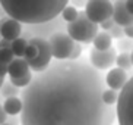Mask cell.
<instances>
[{
	"mask_svg": "<svg viewBox=\"0 0 133 125\" xmlns=\"http://www.w3.org/2000/svg\"><path fill=\"white\" fill-rule=\"evenodd\" d=\"M105 77L83 60H54L22 90L21 125H113L102 102Z\"/></svg>",
	"mask_w": 133,
	"mask_h": 125,
	"instance_id": "cell-1",
	"label": "cell"
},
{
	"mask_svg": "<svg viewBox=\"0 0 133 125\" xmlns=\"http://www.w3.org/2000/svg\"><path fill=\"white\" fill-rule=\"evenodd\" d=\"M69 0H0L6 15L25 25H39L59 18Z\"/></svg>",
	"mask_w": 133,
	"mask_h": 125,
	"instance_id": "cell-2",
	"label": "cell"
},
{
	"mask_svg": "<svg viewBox=\"0 0 133 125\" xmlns=\"http://www.w3.org/2000/svg\"><path fill=\"white\" fill-rule=\"evenodd\" d=\"M66 32L76 43L89 44L94 41L95 35L98 34V25L91 22L85 15V10L79 12L78 18L70 24H66Z\"/></svg>",
	"mask_w": 133,
	"mask_h": 125,
	"instance_id": "cell-3",
	"label": "cell"
},
{
	"mask_svg": "<svg viewBox=\"0 0 133 125\" xmlns=\"http://www.w3.org/2000/svg\"><path fill=\"white\" fill-rule=\"evenodd\" d=\"M116 118L118 125H133V77L118 93Z\"/></svg>",
	"mask_w": 133,
	"mask_h": 125,
	"instance_id": "cell-4",
	"label": "cell"
},
{
	"mask_svg": "<svg viewBox=\"0 0 133 125\" xmlns=\"http://www.w3.org/2000/svg\"><path fill=\"white\" fill-rule=\"evenodd\" d=\"M29 43H32L37 47V58L31 62H28L31 71H34L35 74L38 72H43L44 69H47L48 65L51 63V49H50V43H48V38H43V37H32V38L28 40Z\"/></svg>",
	"mask_w": 133,
	"mask_h": 125,
	"instance_id": "cell-5",
	"label": "cell"
},
{
	"mask_svg": "<svg viewBox=\"0 0 133 125\" xmlns=\"http://www.w3.org/2000/svg\"><path fill=\"white\" fill-rule=\"evenodd\" d=\"M48 43H50L51 55L56 60H67L75 46V41L64 31H57L51 34Z\"/></svg>",
	"mask_w": 133,
	"mask_h": 125,
	"instance_id": "cell-6",
	"label": "cell"
},
{
	"mask_svg": "<svg viewBox=\"0 0 133 125\" xmlns=\"http://www.w3.org/2000/svg\"><path fill=\"white\" fill-rule=\"evenodd\" d=\"M113 9L111 0H88L85 6V15L91 22L99 25L104 21L113 18Z\"/></svg>",
	"mask_w": 133,
	"mask_h": 125,
	"instance_id": "cell-7",
	"label": "cell"
},
{
	"mask_svg": "<svg viewBox=\"0 0 133 125\" xmlns=\"http://www.w3.org/2000/svg\"><path fill=\"white\" fill-rule=\"evenodd\" d=\"M63 25H64V21L62 18H56V19L50 21V22L39 24V25H26L28 31L25 32L26 35H24V38L29 40L32 37H43V38H45V35H48V38H50L51 34H54L57 31H63L62 30Z\"/></svg>",
	"mask_w": 133,
	"mask_h": 125,
	"instance_id": "cell-8",
	"label": "cell"
},
{
	"mask_svg": "<svg viewBox=\"0 0 133 125\" xmlns=\"http://www.w3.org/2000/svg\"><path fill=\"white\" fill-rule=\"evenodd\" d=\"M116 58H117V52H116L114 47H111L108 50H104V52L95 50V49H92L89 52V63L97 71L110 69L116 63Z\"/></svg>",
	"mask_w": 133,
	"mask_h": 125,
	"instance_id": "cell-9",
	"label": "cell"
},
{
	"mask_svg": "<svg viewBox=\"0 0 133 125\" xmlns=\"http://www.w3.org/2000/svg\"><path fill=\"white\" fill-rule=\"evenodd\" d=\"M22 24L18 22L16 19L12 18H2L0 19V34H2V38L9 40V41H13V40L19 38L22 35Z\"/></svg>",
	"mask_w": 133,
	"mask_h": 125,
	"instance_id": "cell-10",
	"label": "cell"
},
{
	"mask_svg": "<svg viewBox=\"0 0 133 125\" xmlns=\"http://www.w3.org/2000/svg\"><path fill=\"white\" fill-rule=\"evenodd\" d=\"M129 81V75L127 72L120 68H111L108 74L105 75V86L107 88L116 91H121V88L126 86V82Z\"/></svg>",
	"mask_w": 133,
	"mask_h": 125,
	"instance_id": "cell-11",
	"label": "cell"
},
{
	"mask_svg": "<svg viewBox=\"0 0 133 125\" xmlns=\"http://www.w3.org/2000/svg\"><path fill=\"white\" fill-rule=\"evenodd\" d=\"M113 19L114 22L126 28L133 24V15H130L129 10L126 9V0H114L113 3Z\"/></svg>",
	"mask_w": 133,
	"mask_h": 125,
	"instance_id": "cell-12",
	"label": "cell"
},
{
	"mask_svg": "<svg viewBox=\"0 0 133 125\" xmlns=\"http://www.w3.org/2000/svg\"><path fill=\"white\" fill-rule=\"evenodd\" d=\"M31 68L24 58H15L12 62L8 65V75L9 78H19L24 75L29 74Z\"/></svg>",
	"mask_w": 133,
	"mask_h": 125,
	"instance_id": "cell-13",
	"label": "cell"
},
{
	"mask_svg": "<svg viewBox=\"0 0 133 125\" xmlns=\"http://www.w3.org/2000/svg\"><path fill=\"white\" fill-rule=\"evenodd\" d=\"M3 109L6 112L8 116H16V115H19L22 112V100L21 97H9V99H4L3 100Z\"/></svg>",
	"mask_w": 133,
	"mask_h": 125,
	"instance_id": "cell-14",
	"label": "cell"
},
{
	"mask_svg": "<svg viewBox=\"0 0 133 125\" xmlns=\"http://www.w3.org/2000/svg\"><path fill=\"white\" fill-rule=\"evenodd\" d=\"M92 43H94L95 50L104 52V50H108V49L113 47V38H111V35L107 31H101L95 35V38H94Z\"/></svg>",
	"mask_w": 133,
	"mask_h": 125,
	"instance_id": "cell-15",
	"label": "cell"
},
{
	"mask_svg": "<svg viewBox=\"0 0 133 125\" xmlns=\"http://www.w3.org/2000/svg\"><path fill=\"white\" fill-rule=\"evenodd\" d=\"M26 47H28V40L24 38V37H19V38H16L12 41L10 50L15 55V58H24V53L26 50Z\"/></svg>",
	"mask_w": 133,
	"mask_h": 125,
	"instance_id": "cell-16",
	"label": "cell"
},
{
	"mask_svg": "<svg viewBox=\"0 0 133 125\" xmlns=\"http://www.w3.org/2000/svg\"><path fill=\"white\" fill-rule=\"evenodd\" d=\"M0 94L3 99H9V97H18L19 94V88H16L10 81H4L0 87Z\"/></svg>",
	"mask_w": 133,
	"mask_h": 125,
	"instance_id": "cell-17",
	"label": "cell"
},
{
	"mask_svg": "<svg viewBox=\"0 0 133 125\" xmlns=\"http://www.w3.org/2000/svg\"><path fill=\"white\" fill-rule=\"evenodd\" d=\"M78 15H79V10L75 6H72V4H67L66 8L62 10V13H60V16H62V19L64 21L66 24H70V22H73L76 18H78Z\"/></svg>",
	"mask_w": 133,
	"mask_h": 125,
	"instance_id": "cell-18",
	"label": "cell"
},
{
	"mask_svg": "<svg viewBox=\"0 0 133 125\" xmlns=\"http://www.w3.org/2000/svg\"><path fill=\"white\" fill-rule=\"evenodd\" d=\"M116 65H117V68L126 71V72L130 71V69H132V59H130V53H120V55H117V58H116Z\"/></svg>",
	"mask_w": 133,
	"mask_h": 125,
	"instance_id": "cell-19",
	"label": "cell"
},
{
	"mask_svg": "<svg viewBox=\"0 0 133 125\" xmlns=\"http://www.w3.org/2000/svg\"><path fill=\"white\" fill-rule=\"evenodd\" d=\"M118 93H120V91L111 90V88H105V90L102 91V102L105 103L107 106H114V105H117Z\"/></svg>",
	"mask_w": 133,
	"mask_h": 125,
	"instance_id": "cell-20",
	"label": "cell"
},
{
	"mask_svg": "<svg viewBox=\"0 0 133 125\" xmlns=\"http://www.w3.org/2000/svg\"><path fill=\"white\" fill-rule=\"evenodd\" d=\"M32 77H34V75L29 72V74L24 75V77H19V78H9V81L12 82L16 88L21 90V88H26V87L29 86V82L32 81Z\"/></svg>",
	"mask_w": 133,
	"mask_h": 125,
	"instance_id": "cell-21",
	"label": "cell"
},
{
	"mask_svg": "<svg viewBox=\"0 0 133 125\" xmlns=\"http://www.w3.org/2000/svg\"><path fill=\"white\" fill-rule=\"evenodd\" d=\"M117 49L120 50V53H132L133 52V40L127 38V37L118 40Z\"/></svg>",
	"mask_w": 133,
	"mask_h": 125,
	"instance_id": "cell-22",
	"label": "cell"
},
{
	"mask_svg": "<svg viewBox=\"0 0 133 125\" xmlns=\"http://www.w3.org/2000/svg\"><path fill=\"white\" fill-rule=\"evenodd\" d=\"M15 59V55L12 53L10 49H0V62L4 65H9Z\"/></svg>",
	"mask_w": 133,
	"mask_h": 125,
	"instance_id": "cell-23",
	"label": "cell"
},
{
	"mask_svg": "<svg viewBox=\"0 0 133 125\" xmlns=\"http://www.w3.org/2000/svg\"><path fill=\"white\" fill-rule=\"evenodd\" d=\"M37 53H38L37 47L32 43L28 41V47H26V50H25V53H24V59L26 60V62H31V60H34V59L37 58Z\"/></svg>",
	"mask_w": 133,
	"mask_h": 125,
	"instance_id": "cell-24",
	"label": "cell"
},
{
	"mask_svg": "<svg viewBox=\"0 0 133 125\" xmlns=\"http://www.w3.org/2000/svg\"><path fill=\"white\" fill-rule=\"evenodd\" d=\"M108 34L111 35V38H116V40H121V38H124V28L120 27V25H114L111 30L108 31Z\"/></svg>",
	"mask_w": 133,
	"mask_h": 125,
	"instance_id": "cell-25",
	"label": "cell"
},
{
	"mask_svg": "<svg viewBox=\"0 0 133 125\" xmlns=\"http://www.w3.org/2000/svg\"><path fill=\"white\" fill-rule=\"evenodd\" d=\"M81 55H82V46H81V43H76L75 41V46L72 49V53H70V56H69L67 60H79Z\"/></svg>",
	"mask_w": 133,
	"mask_h": 125,
	"instance_id": "cell-26",
	"label": "cell"
},
{
	"mask_svg": "<svg viewBox=\"0 0 133 125\" xmlns=\"http://www.w3.org/2000/svg\"><path fill=\"white\" fill-rule=\"evenodd\" d=\"M114 25H116V22H114V19H113V18H110V19L104 21L102 24H99V27H101V30H102V31H107V32H108L110 30H111V28L114 27Z\"/></svg>",
	"mask_w": 133,
	"mask_h": 125,
	"instance_id": "cell-27",
	"label": "cell"
},
{
	"mask_svg": "<svg viewBox=\"0 0 133 125\" xmlns=\"http://www.w3.org/2000/svg\"><path fill=\"white\" fill-rule=\"evenodd\" d=\"M8 122V115H6V112H4L3 106L0 105V125H3Z\"/></svg>",
	"mask_w": 133,
	"mask_h": 125,
	"instance_id": "cell-28",
	"label": "cell"
},
{
	"mask_svg": "<svg viewBox=\"0 0 133 125\" xmlns=\"http://www.w3.org/2000/svg\"><path fill=\"white\" fill-rule=\"evenodd\" d=\"M72 3V6H75V8H82V6H86V2L88 0H69Z\"/></svg>",
	"mask_w": 133,
	"mask_h": 125,
	"instance_id": "cell-29",
	"label": "cell"
},
{
	"mask_svg": "<svg viewBox=\"0 0 133 125\" xmlns=\"http://www.w3.org/2000/svg\"><path fill=\"white\" fill-rule=\"evenodd\" d=\"M6 75H8V65L0 62V79H4Z\"/></svg>",
	"mask_w": 133,
	"mask_h": 125,
	"instance_id": "cell-30",
	"label": "cell"
},
{
	"mask_svg": "<svg viewBox=\"0 0 133 125\" xmlns=\"http://www.w3.org/2000/svg\"><path fill=\"white\" fill-rule=\"evenodd\" d=\"M124 37H127V38L133 40V24L124 28Z\"/></svg>",
	"mask_w": 133,
	"mask_h": 125,
	"instance_id": "cell-31",
	"label": "cell"
},
{
	"mask_svg": "<svg viewBox=\"0 0 133 125\" xmlns=\"http://www.w3.org/2000/svg\"><path fill=\"white\" fill-rule=\"evenodd\" d=\"M10 47H12V41L4 40V38L0 40V49H10Z\"/></svg>",
	"mask_w": 133,
	"mask_h": 125,
	"instance_id": "cell-32",
	"label": "cell"
},
{
	"mask_svg": "<svg viewBox=\"0 0 133 125\" xmlns=\"http://www.w3.org/2000/svg\"><path fill=\"white\" fill-rule=\"evenodd\" d=\"M126 9L129 10L130 15H133V0H126Z\"/></svg>",
	"mask_w": 133,
	"mask_h": 125,
	"instance_id": "cell-33",
	"label": "cell"
},
{
	"mask_svg": "<svg viewBox=\"0 0 133 125\" xmlns=\"http://www.w3.org/2000/svg\"><path fill=\"white\" fill-rule=\"evenodd\" d=\"M130 59H132V66H133V52L130 53Z\"/></svg>",
	"mask_w": 133,
	"mask_h": 125,
	"instance_id": "cell-34",
	"label": "cell"
},
{
	"mask_svg": "<svg viewBox=\"0 0 133 125\" xmlns=\"http://www.w3.org/2000/svg\"><path fill=\"white\" fill-rule=\"evenodd\" d=\"M4 82V79H0V87H2V84Z\"/></svg>",
	"mask_w": 133,
	"mask_h": 125,
	"instance_id": "cell-35",
	"label": "cell"
},
{
	"mask_svg": "<svg viewBox=\"0 0 133 125\" xmlns=\"http://www.w3.org/2000/svg\"><path fill=\"white\" fill-rule=\"evenodd\" d=\"M3 125H10V124H8V122H6V124H3Z\"/></svg>",
	"mask_w": 133,
	"mask_h": 125,
	"instance_id": "cell-36",
	"label": "cell"
},
{
	"mask_svg": "<svg viewBox=\"0 0 133 125\" xmlns=\"http://www.w3.org/2000/svg\"><path fill=\"white\" fill-rule=\"evenodd\" d=\"M0 40H2V34H0Z\"/></svg>",
	"mask_w": 133,
	"mask_h": 125,
	"instance_id": "cell-37",
	"label": "cell"
}]
</instances>
